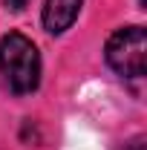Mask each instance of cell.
I'll list each match as a JSON object with an SVG mask.
<instances>
[{
    "label": "cell",
    "instance_id": "cell-1",
    "mask_svg": "<svg viewBox=\"0 0 147 150\" xmlns=\"http://www.w3.org/2000/svg\"><path fill=\"white\" fill-rule=\"evenodd\" d=\"M0 75L9 90L18 95L35 93L40 84V55L37 46L20 32H9L0 38Z\"/></svg>",
    "mask_w": 147,
    "mask_h": 150
},
{
    "label": "cell",
    "instance_id": "cell-2",
    "mask_svg": "<svg viewBox=\"0 0 147 150\" xmlns=\"http://www.w3.org/2000/svg\"><path fill=\"white\" fill-rule=\"evenodd\" d=\"M107 64L124 78H141L147 72V32L141 26H124L107 40Z\"/></svg>",
    "mask_w": 147,
    "mask_h": 150
},
{
    "label": "cell",
    "instance_id": "cell-3",
    "mask_svg": "<svg viewBox=\"0 0 147 150\" xmlns=\"http://www.w3.org/2000/svg\"><path fill=\"white\" fill-rule=\"evenodd\" d=\"M84 0H46L43 6V26L49 35H61L75 23Z\"/></svg>",
    "mask_w": 147,
    "mask_h": 150
},
{
    "label": "cell",
    "instance_id": "cell-4",
    "mask_svg": "<svg viewBox=\"0 0 147 150\" xmlns=\"http://www.w3.org/2000/svg\"><path fill=\"white\" fill-rule=\"evenodd\" d=\"M26 3H29V0H6V6H9V9H15V12H20Z\"/></svg>",
    "mask_w": 147,
    "mask_h": 150
},
{
    "label": "cell",
    "instance_id": "cell-5",
    "mask_svg": "<svg viewBox=\"0 0 147 150\" xmlns=\"http://www.w3.org/2000/svg\"><path fill=\"white\" fill-rule=\"evenodd\" d=\"M124 150H144V139H136V142H130Z\"/></svg>",
    "mask_w": 147,
    "mask_h": 150
}]
</instances>
